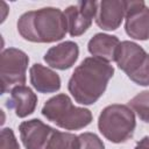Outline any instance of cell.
Segmentation results:
<instances>
[{
  "mask_svg": "<svg viewBox=\"0 0 149 149\" xmlns=\"http://www.w3.org/2000/svg\"><path fill=\"white\" fill-rule=\"evenodd\" d=\"M114 68L104 59L86 57L72 72L68 90L80 105H93L105 93Z\"/></svg>",
  "mask_w": 149,
  "mask_h": 149,
  "instance_id": "obj_1",
  "label": "cell"
},
{
  "mask_svg": "<svg viewBox=\"0 0 149 149\" xmlns=\"http://www.w3.org/2000/svg\"><path fill=\"white\" fill-rule=\"evenodd\" d=\"M17 31L27 41L52 43L65 37L68 22L59 8L44 7L23 13L17 21Z\"/></svg>",
  "mask_w": 149,
  "mask_h": 149,
  "instance_id": "obj_2",
  "label": "cell"
},
{
  "mask_svg": "<svg viewBox=\"0 0 149 149\" xmlns=\"http://www.w3.org/2000/svg\"><path fill=\"white\" fill-rule=\"evenodd\" d=\"M42 114L49 121L66 130H78L92 122V113L84 107L72 104L68 94L61 93L45 101Z\"/></svg>",
  "mask_w": 149,
  "mask_h": 149,
  "instance_id": "obj_3",
  "label": "cell"
},
{
  "mask_svg": "<svg viewBox=\"0 0 149 149\" xmlns=\"http://www.w3.org/2000/svg\"><path fill=\"white\" fill-rule=\"evenodd\" d=\"M135 127V114L128 105H109L101 111L98 118L99 132L113 143H123L129 140Z\"/></svg>",
  "mask_w": 149,
  "mask_h": 149,
  "instance_id": "obj_4",
  "label": "cell"
},
{
  "mask_svg": "<svg viewBox=\"0 0 149 149\" xmlns=\"http://www.w3.org/2000/svg\"><path fill=\"white\" fill-rule=\"evenodd\" d=\"M29 57L27 54L16 48H7L1 52L0 78L1 93L10 92L15 86L26 83V71L28 68Z\"/></svg>",
  "mask_w": 149,
  "mask_h": 149,
  "instance_id": "obj_5",
  "label": "cell"
},
{
  "mask_svg": "<svg viewBox=\"0 0 149 149\" xmlns=\"http://www.w3.org/2000/svg\"><path fill=\"white\" fill-rule=\"evenodd\" d=\"M20 137L26 149H49L57 129L38 119L23 121L19 126Z\"/></svg>",
  "mask_w": 149,
  "mask_h": 149,
  "instance_id": "obj_6",
  "label": "cell"
},
{
  "mask_svg": "<svg viewBox=\"0 0 149 149\" xmlns=\"http://www.w3.org/2000/svg\"><path fill=\"white\" fill-rule=\"evenodd\" d=\"M97 1H78L76 5L69 6L64 10L69 34L72 37L83 35L91 27L93 17L97 15Z\"/></svg>",
  "mask_w": 149,
  "mask_h": 149,
  "instance_id": "obj_7",
  "label": "cell"
},
{
  "mask_svg": "<svg viewBox=\"0 0 149 149\" xmlns=\"http://www.w3.org/2000/svg\"><path fill=\"white\" fill-rule=\"evenodd\" d=\"M125 30L134 40L149 38V7L143 1H127Z\"/></svg>",
  "mask_w": 149,
  "mask_h": 149,
  "instance_id": "obj_8",
  "label": "cell"
},
{
  "mask_svg": "<svg viewBox=\"0 0 149 149\" xmlns=\"http://www.w3.org/2000/svg\"><path fill=\"white\" fill-rule=\"evenodd\" d=\"M149 54L135 42L122 41L120 42L116 54L115 62L120 70H122L128 77L135 73L147 61Z\"/></svg>",
  "mask_w": 149,
  "mask_h": 149,
  "instance_id": "obj_9",
  "label": "cell"
},
{
  "mask_svg": "<svg viewBox=\"0 0 149 149\" xmlns=\"http://www.w3.org/2000/svg\"><path fill=\"white\" fill-rule=\"evenodd\" d=\"M127 1L102 0L98 2L95 22L104 30H115L120 27L126 16Z\"/></svg>",
  "mask_w": 149,
  "mask_h": 149,
  "instance_id": "obj_10",
  "label": "cell"
},
{
  "mask_svg": "<svg viewBox=\"0 0 149 149\" xmlns=\"http://www.w3.org/2000/svg\"><path fill=\"white\" fill-rule=\"evenodd\" d=\"M79 56L78 44L73 41H64L55 47H51L44 55L45 63L57 70L70 69Z\"/></svg>",
  "mask_w": 149,
  "mask_h": 149,
  "instance_id": "obj_11",
  "label": "cell"
},
{
  "mask_svg": "<svg viewBox=\"0 0 149 149\" xmlns=\"http://www.w3.org/2000/svg\"><path fill=\"white\" fill-rule=\"evenodd\" d=\"M10 98L6 101V106L13 109L19 118H26L30 115L37 105V95L28 86L20 85L12 88Z\"/></svg>",
  "mask_w": 149,
  "mask_h": 149,
  "instance_id": "obj_12",
  "label": "cell"
},
{
  "mask_svg": "<svg viewBox=\"0 0 149 149\" xmlns=\"http://www.w3.org/2000/svg\"><path fill=\"white\" fill-rule=\"evenodd\" d=\"M30 84L40 93H54L61 88V78L51 69L35 63L29 70Z\"/></svg>",
  "mask_w": 149,
  "mask_h": 149,
  "instance_id": "obj_13",
  "label": "cell"
},
{
  "mask_svg": "<svg viewBox=\"0 0 149 149\" xmlns=\"http://www.w3.org/2000/svg\"><path fill=\"white\" fill-rule=\"evenodd\" d=\"M119 44L120 41L116 36L98 33L88 41L87 49L93 57L111 62L115 61V54Z\"/></svg>",
  "mask_w": 149,
  "mask_h": 149,
  "instance_id": "obj_14",
  "label": "cell"
},
{
  "mask_svg": "<svg viewBox=\"0 0 149 149\" xmlns=\"http://www.w3.org/2000/svg\"><path fill=\"white\" fill-rule=\"evenodd\" d=\"M128 106L137 114L140 120L149 123V91H142L132 98Z\"/></svg>",
  "mask_w": 149,
  "mask_h": 149,
  "instance_id": "obj_15",
  "label": "cell"
},
{
  "mask_svg": "<svg viewBox=\"0 0 149 149\" xmlns=\"http://www.w3.org/2000/svg\"><path fill=\"white\" fill-rule=\"evenodd\" d=\"M79 136L80 148L79 149H105L104 142L94 133H81Z\"/></svg>",
  "mask_w": 149,
  "mask_h": 149,
  "instance_id": "obj_16",
  "label": "cell"
},
{
  "mask_svg": "<svg viewBox=\"0 0 149 149\" xmlns=\"http://www.w3.org/2000/svg\"><path fill=\"white\" fill-rule=\"evenodd\" d=\"M0 149H21L10 128H3L0 134Z\"/></svg>",
  "mask_w": 149,
  "mask_h": 149,
  "instance_id": "obj_17",
  "label": "cell"
},
{
  "mask_svg": "<svg viewBox=\"0 0 149 149\" xmlns=\"http://www.w3.org/2000/svg\"><path fill=\"white\" fill-rule=\"evenodd\" d=\"M130 80H133L135 84L141 86H149V57L144 62V64L129 77Z\"/></svg>",
  "mask_w": 149,
  "mask_h": 149,
  "instance_id": "obj_18",
  "label": "cell"
},
{
  "mask_svg": "<svg viewBox=\"0 0 149 149\" xmlns=\"http://www.w3.org/2000/svg\"><path fill=\"white\" fill-rule=\"evenodd\" d=\"M135 149H149V136H144L143 139H141L136 143Z\"/></svg>",
  "mask_w": 149,
  "mask_h": 149,
  "instance_id": "obj_19",
  "label": "cell"
}]
</instances>
